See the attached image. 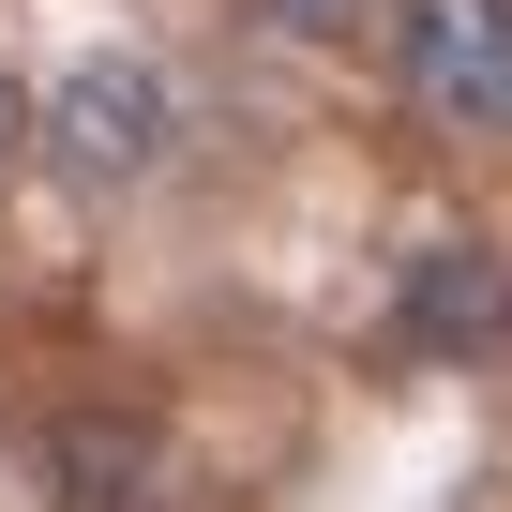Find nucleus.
<instances>
[{
	"label": "nucleus",
	"mask_w": 512,
	"mask_h": 512,
	"mask_svg": "<svg viewBox=\"0 0 512 512\" xmlns=\"http://www.w3.org/2000/svg\"><path fill=\"white\" fill-rule=\"evenodd\" d=\"M392 76L452 136H512V0H392Z\"/></svg>",
	"instance_id": "f257e3e1"
},
{
	"label": "nucleus",
	"mask_w": 512,
	"mask_h": 512,
	"mask_svg": "<svg viewBox=\"0 0 512 512\" xmlns=\"http://www.w3.org/2000/svg\"><path fill=\"white\" fill-rule=\"evenodd\" d=\"M166 136H181V91H166L151 61H76V76L46 91V151H61V181H91V196L151 181Z\"/></svg>",
	"instance_id": "f03ea898"
},
{
	"label": "nucleus",
	"mask_w": 512,
	"mask_h": 512,
	"mask_svg": "<svg viewBox=\"0 0 512 512\" xmlns=\"http://www.w3.org/2000/svg\"><path fill=\"white\" fill-rule=\"evenodd\" d=\"M16 136H31V91H16V76H0V151H16Z\"/></svg>",
	"instance_id": "423d86ee"
},
{
	"label": "nucleus",
	"mask_w": 512,
	"mask_h": 512,
	"mask_svg": "<svg viewBox=\"0 0 512 512\" xmlns=\"http://www.w3.org/2000/svg\"><path fill=\"white\" fill-rule=\"evenodd\" d=\"M392 347L407 362H482L512 347V256L497 241H422L392 272Z\"/></svg>",
	"instance_id": "7ed1b4c3"
},
{
	"label": "nucleus",
	"mask_w": 512,
	"mask_h": 512,
	"mask_svg": "<svg viewBox=\"0 0 512 512\" xmlns=\"http://www.w3.org/2000/svg\"><path fill=\"white\" fill-rule=\"evenodd\" d=\"M31 452H46V497H61V512H166V482H181L136 407H61Z\"/></svg>",
	"instance_id": "20e7f679"
},
{
	"label": "nucleus",
	"mask_w": 512,
	"mask_h": 512,
	"mask_svg": "<svg viewBox=\"0 0 512 512\" xmlns=\"http://www.w3.org/2000/svg\"><path fill=\"white\" fill-rule=\"evenodd\" d=\"M377 16V0H256V31H287V46H347Z\"/></svg>",
	"instance_id": "39448f33"
}]
</instances>
